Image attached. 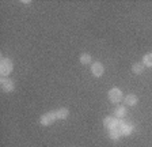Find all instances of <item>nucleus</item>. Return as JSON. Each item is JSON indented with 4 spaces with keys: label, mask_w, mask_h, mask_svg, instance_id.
Returning <instances> with one entry per match:
<instances>
[{
    "label": "nucleus",
    "mask_w": 152,
    "mask_h": 147,
    "mask_svg": "<svg viewBox=\"0 0 152 147\" xmlns=\"http://www.w3.org/2000/svg\"><path fill=\"white\" fill-rule=\"evenodd\" d=\"M109 137H110V140H113V142H117V140H120L121 139V132H120V129H109Z\"/></svg>",
    "instance_id": "obj_12"
},
{
    "label": "nucleus",
    "mask_w": 152,
    "mask_h": 147,
    "mask_svg": "<svg viewBox=\"0 0 152 147\" xmlns=\"http://www.w3.org/2000/svg\"><path fill=\"white\" fill-rule=\"evenodd\" d=\"M118 129H120L121 135L122 136H128V135H130L133 132V129H134V124L130 121H125V120H121L120 123V127H118Z\"/></svg>",
    "instance_id": "obj_4"
},
{
    "label": "nucleus",
    "mask_w": 152,
    "mask_h": 147,
    "mask_svg": "<svg viewBox=\"0 0 152 147\" xmlns=\"http://www.w3.org/2000/svg\"><path fill=\"white\" fill-rule=\"evenodd\" d=\"M107 97H109V99H110V102L118 104V102H121V99L124 98V94L118 87H113V89H110Z\"/></svg>",
    "instance_id": "obj_5"
},
{
    "label": "nucleus",
    "mask_w": 152,
    "mask_h": 147,
    "mask_svg": "<svg viewBox=\"0 0 152 147\" xmlns=\"http://www.w3.org/2000/svg\"><path fill=\"white\" fill-rule=\"evenodd\" d=\"M124 102L128 106H136L139 104V97L136 94H128V96L124 97Z\"/></svg>",
    "instance_id": "obj_8"
},
{
    "label": "nucleus",
    "mask_w": 152,
    "mask_h": 147,
    "mask_svg": "<svg viewBox=\"0 0 152 147\" xmlns=\"http://www.w3.org/2000/svg\"><path fill=\"white\" fill-rule=\"evenodd\" d=\"M22 3H23V4H30L31 1H30V0H22Z\"/></svg>",
    "instance_id": "obj_15"
},
{
    "label": "nucleus",
    "mask_w": 152,
    "mask_h": 147,
    "mask_svg": "<svg viewBox=\"0 0 152 147\" xmlns=\"http://www.w3.org/2000/svg\"><path fill=\"white\" fill-rule=\"evenodd\" d=\"M122 118H117L114 117V116H107V117L103 118V125L106 129H117L118 127H120V123Z\"/></svg>",
    "instance_id": "obj_2"
},
{
    "label": "nucleus",
    "mask_w": 152,
    "mask_h": 147,
    "mask_svg": "<svg viewBox=\"0 0 152 147\" xmlns=\"http://www.w3.org/2000/svg\"><path fill=\"white\" fill-rule=\"evenodd\" d=\"M79 61L83 64V65H88V64H92V57L90 53H82L79 57Z\"/></svg>",
    "instance_id": "obj_13"
},
{
    "label": "nucleus",
    "mask_w": 152,
    "mask_h": 147,
    "mask_svg": "<svg viewBox=\"0 0 152 147\" xmlns=\"http://www.w3.org/2000/svg\"><path fill=\"white\" fill-rule=\"evenodd\" d=\"M128 110L125 106H117L115 108V110H114V117H117V118H124L125 116H126Z\"/></svg>",
    "instance_id": "obj_11"
},
{
    "label": "nucleus",
    "mask_w": 152,
    "mask_h": 147,
    "mask_svg": "<svg viewBox=\"0 0 152 147\" xmlns=\"http://www.w3.org/2000/svg\"><path fill=\"white\" fill-rule=\"evenodd\" d=\"M56 120H57V117H56V110H52V112L44 113V115L41 116V118H39V123H41V125H44V127H48V125L53 124Z\"/></svg>",
    "instance_id": "obj_3"
},
{
    "label": "nucleus",
    "mask_w": 152,
    "mask_h": 147,
    "mask_svg": "<svg viewBox=\"0 0 152 147\" xmlns=\"http://www.w3.org/2000/svg\"><path fill=\"white\" fill-rule=\"evenodd\" d=\"M14 71V63L8 57L0 59V75L1 78H8V75Z\"/></svg>",
    "instance_id": "obj_1"
},
{
    "label": "nucleus",
    "mask_w": 152,
    "mask_h": 147,
    "mask_svg": "<svg viewBox=\"0 0 152 147\" xmlns=\"http://www.w3.org/2000/svg\"><path fill=\"white\" fill-rule=\"evenodd\" d=\"M144 71H145V65L142 64V61L141 63H134L132 65V72L136 74V75H141Z\"/></svg>",
    "instance_id": "obj_10"
},
{
    "label": "nucleus",
    "mask_w": 152,
    "mask_h": 147,
    "mask_svg": "<svg viewBox=\"0 0 152 147\" xmlns=\"http://www.w3.org/2000/svg\"><path fill=\"white\" fill-rule=\"evenodd\" d=\"M142 64H144L145 67L152 68V52L145 53L144 56H142Z\"/></svg>",
    "instance_id": "obj_14"
},
{
    "label": "nucleus",
    "mask_w": 152,
    "mask_h": 147,
    "mask_svg": "<svg viewBox=\"0 0 152 147\" xmlns=\"http://www.w3.org/2000/svg\"><path fill=\"white\" fill-rule=\"evenodd\" d=\"M69 116V109L68 108H58L56 110V117L57 120H65Z\"/></svg>",
    "instance_id": "obj_9"
},
{
    "label": "nucleus",
    "mask_w": 152,
    "mask_h": 147,
    "mask_svg": "<svg viewBox=\"0 0 152 147\" xmlns=\"http://www.w3.org/2000/svg\"><path fill=\"white\" fill-rule=\"evenodd\" d=\"M0 86H1V90L4 93H12L15 90V82L12 79H10V78H1Z\"/></svg>",
    "instance_id": "obj_6"
},
{
    "label": "nucleus",
    "mask_w": 152,
    "mask_h": 147,
    "mask_svg": "<svg viewBox=\"0 0 152 147\" xmlns=\"http://www.w3.org/2000/svg\"><path fill=\"white\" fill-rule=\"evenodd\" d=\"M91 72L95 78H101L103 76L104 74V65L101 63V61H94L91 64Z\"/></svg>",
    "instance_id": "obj_7"
}]
</instances>
